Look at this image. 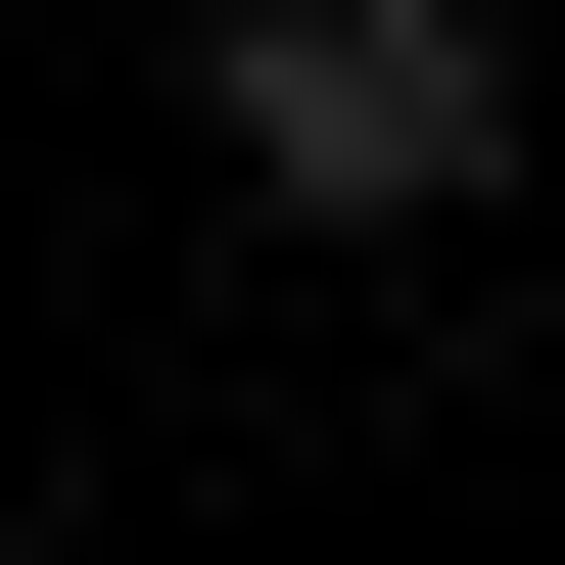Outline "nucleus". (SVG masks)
Here are the masks:
<instances>
[{
    "label": "nucleus",
    "mask_w": 565,
    "mask_h": 565,
    "mask_svg": "<svg viewBox=\"0 0 565 565\" xmlns=\"http://www.w3.org/2000/svg\"><path fill=\"white\" fill-rule=\"evenodd\" d=\"M189 141H236L282 236H471V189H519V0H236Z\"/></svg>",
    "instance_id": "f257e3e1"
}]
</instances>
